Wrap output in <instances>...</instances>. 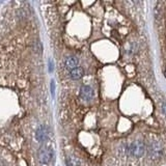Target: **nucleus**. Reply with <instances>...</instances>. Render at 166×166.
<instances>
[{
    "instance_id": "obj_1",
    "label": "nucleus",
    "mask_w": 166,
    "mask_h": 166,
    "mask_svg": "<svg viewBox=\"0 0 166 166\" xmlns=\"http://www.w3.org/2000/svg\"><path fill=\"white\" fill-rule=\"evenodd\" d=\"M146 152H148V159L153 162H156V161L160 160L164 155V146L161 141L152 140L146 146Z\"/></svg>"
},
{
    "instance_id": "obj_2",
    "label": "nucleus",
    "mask_w": 166,
    "mask_h": 166,
    "mask_svg": "<svg viewBox=\"0 0 166 166\" xmlns=\"http://www.w3.org/2000/svg\"><path fill=\"white\" fill-rule=\"evenodd\" d=\"M127 151L128 155L131 158H140L146 153V146L144 144V142L141 141V140H135V141L130 144V146L128 148Z\"/></svg>"
},
{
    "instance_id": "obj_3",
    "label": "nucleus",
    "mask_w": 166,
    "mask_h": 166,
    "mask_svg": "<svg viewBox=\"0 0 166 166\" xmlns=\"http://www.w3.org/2000/svg\"><path fill=\"white\" fill-rule=\"evenodd\" d=\"M53 158V150L50 148H42L39 152V160L41 164H48Z\"/></svg>"
},
{
    "instance_id": "obj_4",
    "label": "nucleus",
    "mask_w": 166,
    "mask_h": 166,
    "mask_svg": "<svg viewBox=\"0 0 166 166\" xmlns=\"http://www.w3.org/2000/svg\"><path fill=\"white\" fill-rule=\"evenodd\" d=\"M80 97L82 100L88 102V101L91 100L92 97H94V90H92L91 87H89V86L84 85L80 89Z\"/></svg>"
},
{
    "instance_id": "obj_5",
    "label": "nucleus",
    "mask_w": 166,
    "mask_h": 166,
    "mask_svg": "<svg viewBox=\"0 0 166 166\" xmlns=\"http://www.w3.org/2000/svg\"><path fill=\"white\" fill-rule=\"evenodd\" d=\"M35 137H37V140H39V142L45 141V140L48 138V131H47V129H46V127H44V126L39 127L37 131Z\"/></svg>"
},
{
    "instance_id": "obj_6",
    "label": "nucleus",
    "mask_w": 166,
    "mask_h": 166,
    "mask_svg": "<svg viewBox=\"0 0 166 166\" xmlns=\"http://www.w3.org/2000/svg\"><path fill=\"white\" fill-rule=\"evenodd\" d=\"M84 72H83V69L80 68V67H77V68H75L74 70L70 71V77L72 79H74V80H78V79H80L81 77L83 76Z\"/></svg>"
},
{
    "instance_id": "obj_7",
    "label": "nucleus",
    "mask_w": 166,
    "mask_h": 166,
    "mask_svg": "<svg viewBox=\"0 0 166 166\" xmlns=\"http://www.w3.org/2000/svg\"><path fill=\"white\" fill-rule=\"evenodd\" d=\"M78 66V59L74 56H71V57H68L66 60V68L69 69L70 71L74 70L75 68H77Z\"/></svg>"
},
{
    "instance_id": "obj_8",
    "label": "nucleus",
    "mask_w": 166,
    "mask_h": 166,
    "mask_svg": "<svg viewBox=\"0 0 166 166\" xmlns=\"http://www.w3.org/2000/svg\"><path fill=\"white\" fill-rule=\"evenodd\" d=\"M67 166H81V162L78 158L74 156H69L66 159Z\"/></svg>"
},
{
    "instance_id": "obj_9",
    "label": "nucleus",
    "mask_w": 166,
    "mask_h": 166,
    "mask_svg": "<svg viewBox=\"0 0 166 166\" xmlns=\"http://www.w3.org/2000/svg\"><path fill=\"white\" fill-rule=\"evenodd\" d=\"M162 111H163V113L166 115V102L163 103V105H162Z\"/></svg>"
},
{
    "instance_id": "obj_10",
    "label": "nucleus",
    "mask_w": 166,
    "mask_h": 166,
    "mask_svg": "<svg viewBox=\"0 0 166 166\" xmlns=\"http://www.w3.org/2000/svg\"><path fill=\"white\" fill-rule=\"evenodd\" d=\"M164 74H165V77H166V70H165V72H164Z\"/></svg>"
}]
</instances>
